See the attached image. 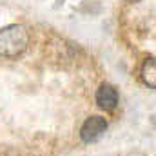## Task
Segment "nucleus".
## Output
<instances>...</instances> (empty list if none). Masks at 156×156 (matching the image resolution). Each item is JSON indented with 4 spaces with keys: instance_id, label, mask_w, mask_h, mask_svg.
Masks as SVG:
<instances>
[{
    "instance_id": "obj_2",
    "label": "nucleus",
    "mask_w": 156,
    "mask_h": 156,
    "mask_svg": "<svg viewBox=\"0 0 156 156\" xmlns=\"http://www.w3.org/2000/svg\"><path fill=\"white\" fill-rule=\"evenodd\" d=\"M105 131H107V120H105V118L91 116L83 122V125H82V129H80V138H82V142H85V144H93V142H96Z\"/></svg>"
},
{
    "instance_id": "obj_1",
    "label": "nucleus",
    "mask_w": 156,
    "mask_h": 156,
    "mask_svg": "<svg viewBox=\"0 0 156 156\" xmlns=\"http://www.w3.org/2000/svg\"><path fill=\"white\" fill-rule=\"evenodd\" d=\"M29 45V33L22 24H11L0 29V56L18 58Z\"/></svg>"
},
{
    "instance_id": "obj_3",
    "label": "nucleus",
    "mask_w": 156,
    "mask_h": 156,
    "mask_svg": "<svg viewBox=\"0 0 156 156\" xmlns=\"http://www.w3.org/2000/svg\"><path fill=\"white\" fill-rule=\"evenodd\" d=\"M96 104L105 109V111H113L118 105V93L111 83H102L100 89L96 91Z\"/></svg>"
},
{
    "instance_id": "obj_4",
    "label": "nucleus",
    "mask_w": 156,
    "mask_h": 156,
    "mask_svg": "<svg viewBox=\"0 0 156 156\" xmlns=\"http://www.w3.org/2000/svg\"><path fill=\"white\" fill-rule=\"evenodd\" d=\"M156 64H154V58L153 56H149V58H145L144 60V64H142V69H140V76L144 80V83L145 85H149L151 89H154L156 85Z\"/></svg>"
}]
</instances>
